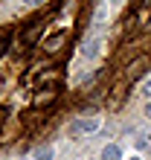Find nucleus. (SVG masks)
Masks as SVG:
<instances>
[{"label": "nucleus", "instance_id": "obj_1", "mask_svg": "<svg viewBox=\"0 0 151 160\" xmlns=\"http://www.w3.org/2000/svg\"><path fill=\"white\" fill-rule=\"evenodd\" d=\"M58 96H61V88H58V84H46V88H38V90H35L32 105H35V111H44V108L55 105Z\"/></svg>", "mask_w": 151, "mask_h": 160}, {"label": "nucleus", "instance_id": "obj_2", "mask_svg": "<svg viewBox=\"0 0 151 160\" xmlns=\"http://www.w3.org/2000/svg\"><path fill=\"white\" fill-rule=\"evenodd\" d=\"M128 84H131V82H125V79L113 82V88L108 90V99H105V105H108L110 111H119V105L125 102V96H128Z\"/></svg>", "mask_w": 151, "mask_h": 160}, {"label": "nucleus", "instance_id": "obj_3", "mask_svg": "<svg viewBox=\"0 0 151 160\" xmlns=\"http://www.w3.org/2000/svg\"><path fill=\"white\" fill-rule=\"evenodd\" d=\"M151 70V55H137L134 61L125 67V82H137V79H143V73Z\"/></svg>", "mask_w": 151, "mask_h": 160}, {"label": "nucleus", "instance_id": "obj_4", "mask_svg": "<svg viewBox=\"0 0 151 160\" xmlns=\"http://www.w3.org/2000/svg\"><path fill=\"white\" fill-rule=\"evenodd\" d=\"M102 119L99 117H87V119H76L70 125V134H90V131H99Z\"/></svg>", "mask_w": 151, "mask_h": 160}, {"label": "nucleus", "instance_id": "obj_5", "mask_svg": "<svg viewBox=\"0 0 151 160\" xmlns=\"http://www.w3.org/2000/svg\"><path fill=\"white\" fill-rule=\"evenodd\" d=\"M64 47H67V32H55V35H50L44 41V52L46 55H58Z\"/></svg>", "mask_w": 151, "mask_h": 160}, {"label": "nucleus", "instance_id": "obj_6", "mask_svg": "<svg viewBox=\"0 0 151 160\" xmlns=\"http://www.w3.org/2000/svg\"><path fill=\"white\" fill-rule=\"evenodd\" d=\"M41 32H44V23H32V26H26V29L21 32V44H23V47H32L38 38H41Z\"/></svg>", "mask_w": 151, "mask_h": 160}, {"label": "nucleus", "instance_id": "obj_7", "mask_svg": "<svg viewBox=\"0 0 151 160\" xmlns=\"http://www.w3.org/2000/svg\"><path fill=\"white\" fill-rule=\"evenodd\" d=\"M96 50H99V38H96V35H90V38L81 44V55H84V58H93Z\"/></svg>", "mask_w": 151, "mask_h": 160}, {"label": "nucleus", "instance_id": "obj_8", "mask_svg": "<svg viewBox=\"0 0 151 160\" xmlns=\"http://www.w3.org/2000/svg\"><path fill=\"white\" fill-rule=\"evenodd\" d=\"M102 160H122V148L116 143H108L105 148H102Z\"/></svg>", "mask_w": 151, "mask_h": 160}, {"label": "nucleus", "instance_id": "obj_9", "mask_svg": "<svg viewBox=\"0 0 151 160\" xmlns=\"http://www.w3.org/2000/svg\"><path fill=\"white\" fill-rule=\"evenodd\" d=\"M58 76H61V70H41V76H38V84L41 88H46V82H58Z\"/></svg>", "mask_w": 151, "mask_h": 160}, {"label": "nucleus", "instance_id": "obj_10", "mask_svg": "<svg viewBox=\"0 0 151 160\" xmlns=\"http://www.w3.org/2000/svg\"><path fill=\"white\" fill-rule=\"evenodd\" d=\"M32 157L35 160H52V148L50 146H38L35 152H32Z\"/></svg>", "mask_w": 151, "mask_h": 160}, {"label": "nucleus", "instance_id": "obj_11", "mask_svg": "<svg viewBox=\"0 0 151 160\" xmlns=\"http://www.w3.org/2000/svg\"><path fill=\"white\" fill-rule=\"evenodd\" d=\"M137 148L139 152H151V134H137Z\"/></svg>", "mask_w": 151, "mask_h": 160}, {"label": "nucleus", "instance_id": "obj_12", "mask_svg": "<svg viewBox=\"0 0 151 160\" xmlns=\"http://www.w3.org/2000/svg\"><path fill=\"white\" fill-rule=\"evenodd\" d=\"M23 119H26V128H35L38 122H41V114H38V111H32V114H23Z\"/></svg>", "mask_w": 151, "mask_h": 160}, {"label": "nucleus", "instance_id": "obj_13", "mask_svg": "<svg viewBox=\"0 0 151 160\" xmlns=\"http://www.w3.org/2000/svg\"><path fill=\"white\" fill-rule=\"evenodd\" d=\"M6 47H9V35H6V32H0V55L6 52Z\"/></svg>", "mask_w": 151, "mask_h": 160}, {"label": "nucleus", "instance_id": "obj_14", "mask_svg": "<svg viewBox=\"0 0 151 160\" xmlns=\"http://www.w3.org/2000/svg\"><path fill=\"white\" fill-rule=\"evenodd\" d=\"M6 119H9V111L0 105V125H6Z\"/></svg>", "mask_w": 151, "mask_h": 160}, {"label": "nucleus", "instance_id": "obj_15", "mask_svg": "<svg viewBox=\"0 0 151 160\" xmlns=\"http://www.w3.org/2000/svg\"><path fill=\"white\" fill-rule=\"evenodd\" d=\"M23 3H26V6H29V9H38V6H41V3H44V0H23Z\"/></svg>", "mask_w": 151, "mask_h": 160}, {"label": "nucleus", "instance_id": "obj_16", "mask_svg": "<svg viewBox=\"0 0 151 160\" xmlns=\"http://www.w3.org/2000/svg\"><path fill=\"white\" fill-rule=\"evenodd\" d=\"M145 96H151V82H145Z\"/></svg>", "mask_w": 151, "mask_h": 160}, {"label": "nucleus", "instance_id": "obj_17", "mask_svg": "<svg viewBox=\"0 0 151 160\" xmlns=\"http://www.w3.org/2000/svg\"><path fill=\"white\" fill-rule=\"evenodd\" d=\"M145 117L151 119V102H148V105H145Z\"/></svg>", "mask_w": 151, "mask_h": 160}, {"label": "nucleus", "instance_id": "obj_18", "mask_svg": "<svg viewBox=\"0 0 151 160\" xmlns=\"http://www.w3.org/2000/svg\"><path fill=\"white\" fill-rule=\"evenodd\" d=\"M148 29H151V18H148Z\"/></svg>", "mask_w": 151, "mask_h": 160}, {"label": "nucleus", "instance_id": "obj_19", "mask_svg": "<svg viewBox=\"0 0 151 160\" xmlns=\"http://www.w3.org/2000/svg\"><path fill=\"white\" fill-rule=\"evenodd\" d=\"M110 3H119V0H110Z\"/></svg>", "mask_w": 151, "mask_h": 160}, {"label": "nucleus", "instance_id": "obj_20", "mask_svg": "<svg viewBox=\"0 0 151 160\" xmlns=\"http://www.w3.org/2000/svg\"><path fill=\"white\" fill-rule=\"evenodd\" d=\"M131 160H139V157H131Z\"/></svg>", "mask_w": 151, "mask_h": 160}]
</instances>
